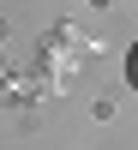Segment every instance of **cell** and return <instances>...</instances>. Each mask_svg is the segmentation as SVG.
I'll list each match as a JSON object with an SVG mask.
<instances>
[{
	"instance_id": "1",
	"label": "cell",
	"mask_w": 138,
	"mask_h": 150,
	"mask_svg": "<svg viewBox=\"0 0 138 150\" xmlns=\"http://www.w3.org/2000/svg\"><path fill=\"white\" fill-rule=\"evenodd\" d=\"M126 78H132V90H138V42H132V54H126Z\"/></svg>"
}]
</instances>
